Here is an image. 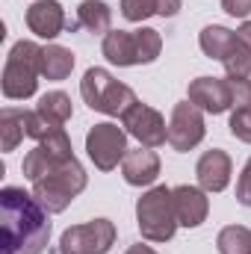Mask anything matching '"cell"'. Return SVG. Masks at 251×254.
<instances>
[{
	"mask_svg": "<svg viewBox=\"0 0 251 254\" xmlns=\"http://www.w3.org/2000/svg\"><path fill=\"white\" fill-rule=\"evenodd\" d=\"M24 136H27V110L6 107L0 113V148L3 151H15Z\"/></svg>",
	"mask_w": 251,
	"mask_h": 254,
	"instance_id": "obj_19",
	"label": "cell"
},
{
	"mask_svg": "<svg viewBox=\"0 0 251 254\" xmlns=\"http://www.w3.org/2000/svg\"><path fill=\"white\" fill-rule=\"evenodd\" d=\"M189 104H195L201 113L222 116L225 110H234L231 104V86L228 77H198L189 83Z\"/></svg>",
	"mask_w": 251,
	"mask_h": 254,
	"instance_id": "obj_11",
	"label": "cell"
},
{
	"mask_svg": "<svg viewBox=\"0 0 251 254\" xmlns=\"http://www.w3.org/2000/svg\"><path fill=\"white\" fill-rule=\"evenodd\" d=\"M136 36V54H139V65H151L160 51H163V39L154 27H142V30H133Z\"/></svg>",
	"mask_w": 251,
	"mask_h": 254,
	"instance_id": "obj_23",
	"label": "cell"
},
{
	"mask_svg": "<svg viewBox=\"0 0 251 254\" xmlns=\"http://www.w3.org/2000/svg\"><path fill=\"white\" fill-rule=\"evenodd\" d=\"M204 133H207L204 113L195 104H189V101L175 104L172 119H169V145L175 151H192L204 139Z\"/></svg>",
	"mask_w": 251,
	"mask_h": 254,
	"instance_id": "obj_10",
	"label": "cell"
},
{
	"mask_svg": "<svg viewBox=\"0 0 251 254\" xmlns=\"http://www.w3.org/2000/svg\"><path fill=\"white\" fill-rule=\"evenodd\" d=\"M225 65V71H228V77H249L251 74V51L237 39V45L231 48V54L222 60Z\"/></svg>",
	"mask_w": 251,
	"mask_h": 254,
	"instance_id": "obj_24",
	"label": "cell"
},
{
	"mask_svg": "<svg viewBox=\"0 0 251 254\" xmlns=\"http://www.w3.org/2000/svg\"><path fill=\"white\" fill-rule=\"evenodd\" d=\"M222 9L234 18H249L251 15V0H222Z\"/></svg>",
	"mask_w": 251,
	"mask_h": 254,
	"instance_id": "obj_30",
	"label": "cell"
},
{
	"mask_svg": "<svg viewBox=\"0 0 251 254\" xmlns=\"http://www.w3.org/2000/svg\"><path fill=\"white\" fill-rule=\"evenodd\" d=\"M228 127H231V133H234L240 142L251 145V110H234Z\"/></svg>",
	"mask_w": 251,
	"mask_h": 254,
	"instance_id": "obj_28",
	"label": "cell"
},
{
	"mask_svg": "<svg viewBox=\"0 0 251 254\" xmlns=\"http://www.w3.org/2000/svg\"><path fill=\"white\" fill-rule=\"evenodd\" d=\"M125 254H157V252H154L151 246H142V243H139V246H130Z\"/></svg>",
	"mask_w": 251,
	"mask_h": 254,
	"instance_id": "obj_33",
	"label": "cell"
},
{
	"mask_svg": "<svg viewBox=\"0 0 251 254\" xmlns=\"http://www.w3.org/2000/svg\"><path fill=\"white\" fill-rule=\"evenodd\" d=\"M219 254H251V231L246 225H228L216 237Z\"/></svg>",
	"mask_w": 251,
	"mask_h": 254,
	"instance_id": "obj_21",
	"label": "cell"
},
{
	"mask_svg": "<svg viewBox=\"0 0 251 254\" xmlns=\"http://www.w3.org/2000/svg\"><path fill=\"white\" fill-rule=\"evenodd\" d=\"M65 130L63 125H54L48 116H42L39 110H27V136L30 139H36V142H45V139H51L54 133H60Z\"/></svg>",
	"mask_w": 251,
	"mask_h": 254,
	"instance_id": "obj_25",
	"label": "cell"
},
{
	"mask_svg": "<svg viewBox=\"0 0 251 254\" xmlns=\"http://www.w3.org/2000/svg\"><path fill=\"white\" fill-rule=\"evenodd\" d=\"M237 39H240V42L251 51V21H243V27L237 30Z\"/></svg>",
	"mask_w": 251,
	"mask_h": 254,
	"instance_id": "obj_32",
	"label": "cell"
},
{
	"mask_svg": "<svg viewBox=\"0 0 251 254\" xmlns=\"http://www.w3.org/2000/svg\"><path fill=\"white\" fill-rule=\"evenodd\" d=\"M122 127L127 130V136L139 139L142 148H160V145L169 142V125H166V119L154 107H148L142 101H136L122 116Z\"/></svg>",
	"mask_w": 251,
	"mask_h": 254,
	"instance_id": "obj_9",
	"label": "cell"
},
{
	"mask_svg": "<svg viewBox=\"0 0 251 254\" xmlns=\"http://www.w3.org/2000/svg\"><path fill=\"white\" fill-rule=\"evenodd\" d=\"M231 175H234V163H231V157L222 148L204 151L201 160H198V166H195L198 187L204 192H225L228 184H231Z\"/></svg>",
	"mask_w": 251,
	"mask_h": 254,
	"instance_id": "obj_12",
	"label": "cell"
},
{
	"mask_svg": "<svg viewBox=\"0 0 251 254\" xmlns=\"http://www.w3.org/2000/svg\"><path fill=\"white\" fill-rule=\"evenodd\" d=\"M27 27L30 33H36L39 39H57L68 27L65 21V9L60 0H36L30 9H27Z\"/></svg>",
	"mask_w": 251,
	"mask_h": 254,
	"instance_id": "obj_13",
	"label": "cell"
},
{
	"mask_svg": "<svg viewBox=\"0 0 251 254\" xmlns=\"http://www.w3.org/2000/svg\"><path fill=\"white\" fill-rule=\"evenodd\" d=\"M104 57L119 68H130L139 65V54H136V36L127 30H110L104 36Z\"/></svg>",
	"mask_w": 251,
	"mask_h": 254,
	"instance_id": "obj_16",
	"label": "cell"
},
{
	"mask_svg": "<svg viewBox=\"0 0 251 254\" xmlns=\"http://www.w3.org/2000/svg\"><path fill=\"white\" fill-rule=\"evenodd\" d=\"M154 6H157V15L163 18H175L181 12V0H154Z\"/></svg>",
	"mask_w": 251,
	"mask_h": 254,
	"instance_id": "obj_31",
	"label": "cell"
},
{
	"mask_svg": "<svg viewBox=\"0 0 251 254\" xmlns=\"http://www.w3.org/2000/svg\"><path fill=\"white\" fill-rule=\"evenodd\" d=\"M80 95L92 110H98L104 116H125L136 104L133 89L119 83L107 68H89L80 80Z\"/></svg>",
	"mask_w": 251,
	"mask_h": 254,
	"instance_id": "obj_5",
	"label": "cell"
},
{
	"mask_svg": "<svg viewBox=\"0 0 251 254\" xmlns=\"http://www.w3.org/2000/svg\"><path fill=\"white\" fill-rule=\"evenodd\" d=\"M122 175L130 187H151L160 178V157L151 148L127 151L122 160Z\"/></svg>",
	"mask_w": 251,
	"mask_h": 254,
	"instance_id": "obj_15",
	"label": "cell"
},
{
	"mask_svg": "<svg viewBox=\"0 0 251 254\" xmlns=\"http://www.w3.org/2000/svg\"><path fill=\"white\" fill-rule=\"evenodd\" d=\"M77 24L95 36H107L113 24V9L104 0H83L77 6Z\"/></svg>",
	"mask_w": 251,
	"mask_h": 254,
	"instance_id": "obj_17",
	"label": "cell"
},
{
	"mask_svg": "<svg viewBox=\"0 0 251 254\" xmlns=\"http://www.w3.org/2000/svg\"><path fill=\"white\" fill-rule=\"evenodd\" d=\"M237 201L243 207H251V160L246 163V169L240 172V181H237Z\"/></svg>",
	"mask_w": 251,
	"mask_h": 254,
	"instance_id": "obj_29",
	"label": "cell"
},
{
	"mask_svg": "<svg viewBox=\"0 0 251 254\" xmlns=\"http://www.w3.org/2000/svg\"><path fill=\"white\" fill-rule=\"evenodd\" d=\"M175 198V213H178V225L184 228H198L207 222V213H210V201H207V192L201 187H175L172 190Z\"/></svg>",
	"mask_w": 251,
	"mask_h": 254,
	"instance_id": "obj_14",
	"label": "cell"
},
{
	"mask_svg": "<svg viewBox=\"0 0 251 254\" xmlns=\"http://www.w3.org/2000/svg\"><path fill=\"white\" fill-rule=\"evenodd\" d=\"M74 71V54L63 45L42 48V77L45 80H65Z\"/></svg>",
	"mask_w": 251,
	"mask_h": 254,
	"instance_id": "obj_20",
	"label": "cell"
},
{
	"mask_svg": "<svg viewBox=\"0 0 251 254\" xmlns=\"http://www.w3.org/2000/svg\"><path fill=\"white\" fill-rule=\"evenodd\" d=\"M86 151L95 169L113 172L127 154V130L113 122H101L86 133Z\"/></svg>",
	"mask_w": 251,
	"mask_h": 254,
	"instance_id": "obj_7",
	"label": "cell"
},
{
	"mask_svg": "<svg viewBox=\"0 0 251 254\" xmlns=\"http://www.w3.org/2000/svg\"><path fill=\"white\" fill-rule=\"evenodd\" d=\"M51 213L36 195L6 187L0 190V254H42L51 240Z\"/></svg>",
	"mask_w": 251,
	"mask_h": 254,
	"instance_id": "obj_1",
	"label": "cell"
},
{
	"mask_svg": "<svg viewBox=\"0 0 251 254\" xmlns=\"http://www.w3.org/2000/svg\"><path fill=\"white\" fill-rule=\"evenodd\" d=\"M86 181H89L86 169L74 157V160H68L63 166L51 169L45 178L33 181V195L48 213H63V210H68V204L86 190Z\"/></svg>",
	"mask_w": 251,
	"mask_h": 254,
	"instance_id": "obj_4",
	"label": "cell"
},
{
	"mask_svg": "<svg viewBox=\"0 0 251 254\" xmlns=\"http://www.w3.org/2000/svg\"><path fill=\"white\" fill-rule=\"evenodd\" d=\"M68 160H74V151H71V139H68V133L60 130V133H54L51 139H45V142H36V148L24 157V178L33 184V181H39V178H45L51 169H57V166H63Z\"/></svg>",
	"mask_w": 251,
	"mask_h": 254,
	"instance_id": "obj_8",
	"label": "cell"
},
{
	"mask_svg": "<svg viewBox=\"0 0 251 254\" xmlns=\"http://www.w3.org/2000/svg\"><path fill=\"white\" fill-rule=\"evenodd\" d=\"M42 116H48L54 125H65L68 119H71V113H74V107H71V98L65 95V92H48V95H42L39 98V107H36Z\"/></svg>",
	"mask_w": 251,
	"mask_h": 254,
	"instance_id": "obj_22",
	"label": "cell"
},
{
	"mask_svg": "<svg viewBox=\"0 0 251 254\" xmlns=\"http://www.w3.org/2000/svg\"><path fill=\"white\" fill-rule=\"evenodd\" d=\"M116 246V225L110 219H92L83 225H71L60 237V254H110Z\"/></svg>",
	"mask_w": 251,
	"mask_h": 254,
	"instance_id": "obj_6",
	"label": "cell"
},
{
	"mask_svg": "<svg viewBox=\"0 0 251 254\" xmlns=\"http://www.w3.org/2000/svg\"><path fill=\"white\" fill-rule=\"evenodd\" d=\"M122 15L127 21L139 24V21L157 15V6H154V0H122Z\"/></svg>",
	"mask_w": 251,
	"mask_h": 254,
	"instance_id": "obj_27",
	"label": "cell"
},
{
	"mask_svg": "<svg viewBox=\"0 0 251 254\" xmlns=\"http://www.w3.org/2000/svg\"><path fill=\"white\" fill-rule=\"evenodd\" d=\"M198 45H201L204 57H210V60H219V63H222V60L231 54V48L237 45V33H234V30H228V27L210 24V27H204V30H201Z\"/></svg>",
	"mask_w": 251,
	"mask_h": 254,
	"instance_id": "obj_18",
	"label": "cell"
},
{
	"mask_svg": "<svg viewBox=\"0 0 251 254\" xmlns=\"http://www.w3.org/2000/svg\"><path fill=\"white\" fill-rule=\"evenodd\" d=\"M136 225L148 243H169L175 237L178 213L169 187H151L136 201Z\"/></svg>",
	"mask_w": 251,
	"mask_h": 254,
	"instance_id": "obj_3",
	"label": "cell"
},
{
	"mask_svg": "<svg viewBox=\"0 0 251 254\" xmlns=\"http://www.w3.org/2000/svg\"><path fill=\"white\" fill-rule=\"evenodd\" d=\"M228 86H231L234 110H251V80L249 77H228Z\"/></svg>",
	"mask_w": 251,
	"mask_h": 254,
	"instance_id": "obj_26",
	"label": "cell"
},
{
	"mask_svg": "<svg viewBox=\"0 0 251 254\" xmlns=\"http://www.w3.org/2000/svg\"><path fill=\"white\" fill-rule=\"evenodd\" d=\"M39 77H42V48L30 39L15 42L3 65V95L9 101H27L36 95Z\"/></svg>",
	"mask_w": 251,
	"mask_h": 254,
	"instance_id": "obj_2",
	"label": "cell"
}]
</instances>
